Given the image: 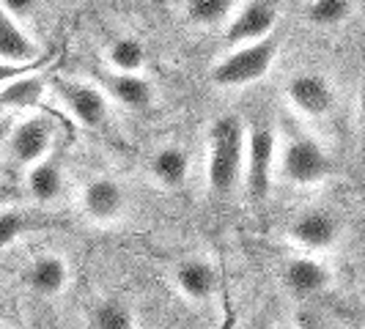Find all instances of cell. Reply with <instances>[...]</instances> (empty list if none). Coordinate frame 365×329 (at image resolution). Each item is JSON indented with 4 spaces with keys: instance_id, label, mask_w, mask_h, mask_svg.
I'll return each instance as SVG.
<instances>
[{
    "instance_id": "24",
    "label": "cell",
    "mask_w": 365,
    "mask_h": 329,
    "mask_svg": "<svg viewBox=\"0 0 365 329\" xmlns=\"http://www.w3.org/2000/svg\"><path fill=\"white\" fill-rule=\"evenodd\" d=\"M38 0H0V9L3 11H9L11 17H17L19 22L25 17H31L34 11H36Z\"/></svg>"
},
{
    "instance_id": "19",
    "label": "cell",
    "mask_w": 365,
    "mask_h": 329,
    "mask_svg": "<svg viewBox=\"0 0 365 329\" xmlns=\"http://www.w3.org/2000/svg\"><path fill=\"white\" fill-rule=\"evenodd\" d=\"M148 61V50L146 44L138 36H113L105 44V63H108L110 72H143Z\"/></svg>"
},
{
    "instance_id": "11",
    "label": "cell",
    "mask_w": 365,
    "mask_h": 329,
    "mask_svg": "<svg viewBox=\"0 0 365 329\" xmlns=\"http://www.w3.org/2000/svg\"><path fill=\"white\" fill-rule=\"evenodd\" d=\"M129 192L113 176H93L80 189V212L93 225H113L127 214Z\"/></svg>"
},
{
    "instance_id": "15",
    "label": "cell",
    "mask_w": 365,
    "mask_h": 329,
    "mask_svg": "<svg viewBox=\"0 0 365 329\" xmlns=\"http://www.w3.org/2000/svg\"><path fill=\"white\" fill-rule=\"evenodd\" d=\"M41 58L38 41L25 28L17 17L0 9V61L17 63V66H34Z\"/></svg>"
},
{
    "instance_id": "1",
    "label": "cell",
    "mask_w": 365,
    "mask_h": 329,
    "mask_svg": "<svg viewBox=\"0 0 365 329\" xmlns=\"http://www.w3.org/2000/svg\"><path fill=\"white\" fill-rule=\"evenodd\" d=\"M245 121L225 113L212 121L206 135V187L215 198H231L242 184L245 170Z\"/></svg>"
},
{
    "instance_id": "12",
    "label": "cell",
    "mask_w": 365,
    "mask_h": 329,
    "mask_svg": "<svg viewBox=\"0 0 365 329\" xmlns=\"http://www.w3.org/2000/svg\"><path fill=\"white\" fill-rule=\"evenodd\" d=\"M170 277H173L176 291L182 293L187 302H192V305H206L220 291L217 266L209 258H201V256L182 258V261H176Z\"/></svg>"
},
{
    "instance_id": "7",
    "label": "cell",
    "mask_w": 365,
    "mask_h": 329,
    "mask_svg": "<svg viewBox=\"0 0 365 329\" xmlns=\"http://www.w3.org/2000/svg\"><path fill=\"white\" fill-rule=\"evenodd\" d=\"M286 234L299 253L322 256L338 247V241L344 236V222L338 217V212H332L329 206H305L292 217Z\"/></svg>"
},
{
    "instance_id": "8",
    "label": "cell",
    "mask_w": 365,
    "mask_h": 329,
    "mask_svg": "<svg viewBox=\"0 0 365 329\" xmlns=\"http://www.w3.org/2000/svg\"><path fill=\"white\" fill-rule=\"evenodd\" d=\"M53 91L61 99V105L72 115L80 127L99 129L108 121V96L96 83L72 80V77H55Z\"/></svg>"
},
{
    "instance_id": "20",
    "label": "cell",
    "mask_w": 365,
    "mask_h": 329,
    "mask_svg": "<svg viewBox=\"0 0 365 329\" xmlns=\"http://www.w3.org/2000/svg\"><path fill=\"white\" fill-rule=\"evenodd\" d=\"M237 6L239 0H184V14L190 25L212 31V28H225Z\"/></svg>"
},
{
    "instance_id": "14",
    "label": "cell",
    "mask_w": 365,
    "mask_h": 329,
    "mask_svg": "<svg viewBox=\"0 0 365 329\" xmlns=\"http://www.w3.org/2000/svg\"><path fill=\"white\" fill-rule=\"evenodd\" d=\"M105 96H108V102H115L118 108L124 110H132V113H143L154 105V85H151V80H148L143 72H105L99 74V83H96Z\"/></svg>"
},
{
    "instance_id": "21",
    "label": "cell",
    "mask_w": 365,
    "mask_h": 329,
    "mask_svg": "<svg viewBox=\"0 0 365 329\" xmlns=\"http://www.w3.org/2000/svg\"><path fill=\"white\" fill-rule=\"evenodd\" d=\"M354 3L357 0H308L305 3V19H308V25L319 28V31L338 28L351 17Z\"/></svg>"
},
{
    "instance_id": "27",
    "label": "cell",
    "mask_w": 365,
    "mask_h": 329,
    "mask_svg": "<svg viewBox=\"0 0 365 329\" xmlns=\"http://www.w3.org/2000/svg\"><path fill=\"white\" fill-rule=\"evenodd\" d=\"M357 118H360V124L365 127V85L357 93Z\"/></svg>"
},
{
    "instance_id": "2",
    "label": "cell",
    "mask_w": 365,
    "mask_h": 329,
    "mask_svg": "<svg viewBox=\"0 0 365 329\" xmlns=\"http://www.w3.org/2000/svg\"><path fill=\"white\" fill-rule=\"evenodd\" d=\"M335 162L329 157L327 146L308 132L286 135L283 146L277 151V179L297 189L322 187L332 179Z\"/></svg>"
},
{
    "instance_id": "10",
    "label": "cell",
    "mask_w": 365,
    "mask_h": 329,
    "mask_svg": "<svg viewBox=\"0 0 365 329\" xmlns=\"http://www.w3.org/2000/svg\"><path fill=\"white\" fill-rule=\"evenodd\" d=\"M280 22V0H245L222 28V38L237 47L247 41H258L274 33Z\"/></svg>"
},
{
    "instance_id": "16",
    "label": "cell",
    "mask_w": 365,
    "mask_h": 329,
    "mask_svg": "<svg viewBox=\"0 0 365 329\" xmlns=\"http://www.w3.org/2000/svg\"><path fill=\"white\" fill-rule=\"evenodd\" d=\"M148 176L163 189H182L190 179V154L184 146L165 143L148 157Z\"/></svg>"
},
{
    "instance_id": "25",
    "label": "cell",
    "mask_w": 365,
    "mask_h": 329,
    "mask_svg": "<svg viewBox=\"0 0 365 329\" xmlns=\"http://www.w3.org/2000/svg\"><path fill=\"white\" fill-rule=\"evenodd\" d=\"M31 72V66H17V63H6V61H0V88L9 83V80H14L19 74Z\"/></svg>"
},
{
    "instance_id": "18",
    "label": "cell",
    "mask_w": 365,
    "mask_h": 329,
    "mask_svg": "<svg viewBox=\"0 0 365 329\" xmlns=\"http://www.w3.org/2000/svg\"><path fill=\"white\" fill-rule=\"evenodd\" d=\"M50 91V83L36 72H25L0 88V105L11 110H36Z\"/></svg>"
},
{
    "instance_id": "23",
    "label": "cell",
    "mask_w": 365,
    "mask_h": 329,
    "mask_svg": "<svg viewBox=\"0 0 365 329\" xmlns=\"http://www.w3.org/2000/svg\"><path fill=\"white\" fill-rule=\"evenodd\" d=\"M34 228H38V219L22 209H0V250H6L9 244H14L17 239H22L25 234H31Z\"/></svg>"
},
{
    "instance_id": "13",
    "label": "cell",
    "mask_w": 365,
    "mask_h": 329,
    "mask_svg": "<svg viewBox=\"0 0 365 329\" xmlns=\"http://www.w3.org/2000/svg\"><path fill=\"white\" fill-rule=\"evenodd\" d=\"M69 280H72V269H69V261L61 253H41V256L31 258L28 266L22 269V286L41 299L61 296L69 288Z\"/></svg>"
},
{
    "instance_id": "5",
    "label": "cell",
    "mask_w": 365,
    "mask_h": 329,
    "mask_svg": "<svg viewBox=\"0 0 365 329\" xmlns=\"http://www.w3.org/2000/svg\"><path fill=\"white\" fill-rule=\"evenodd\" d=\"M55 143V121L44 113H28L25 118H19L17 124L9 127L6 135V146L3 157L17 167L28 170L31 164L41 162L44 157H50Z\"/></svg>"
},
{
    "instance_id": "9",
    "label": "cell",
    "mask_w": 365,
    "mask_h": 329,
    "mask_svg": "<svg viewBox=\"0 0 365 329\" xmlns=\"http://www.w3.org/2000/svg\"><path fill=\"white\" fill-rule=\"evenodd\" d=\"M335 274L322 256L294 253L280 266V283L294 299H316L332 288Z\"/></svg>"
},
{
    "instance_id": "4",
    "label": "cell",
    "mask_w": 365,
    "mask_h": 329,
    "mask_svg": "<svg viewBox=\"0 0 365 329\" xmlns=\"http://www.w3.org/2000/svg\"><path fill=\"white\" fill-rule=\"evenodd\" d=\"M277 132L269 124H253L245 135V170L242 184L253 203H264L272 195L277 179Z\"/></svg>"
},
{
    "instance_id": "17",
    "label": "cell",
    "mask_w": 365,
    "mask_h": 329,
    "mask_svg": "<svg viewBox=\"0 0 365 329\" xmlns=\"http://www.w3.org/2000/svg\"><path fill=\"white\" fill-rule=\"evenodd\" d=\"M63 167L53 157H44L41 162L31 164L25 170V195L38 206H50L63 195Z\"/></svg>"
},
{
    "instance_id": "26",
    "label": "cell",
    "mask_w": 365,
    "mask_h": 329,
    "mask_svg": "<svg viewBox=\"0 0 365 329\" xmlns=\"http://www.w3.org/2000/svg\"><path fill=\"white\" fill-rule=\"evenodd\" d=\"M14 201H17V192H14L11 187H3V184H0V209L11 206Z\"/></svg>"
},
{
    "instance_id": "3",
    "label": "cell",
    "mask_w": 365,
    "mask_h": 329,
    "mask_svg": "<svg viewBox=\"0 0 365 329\" xmlns=\"http://www.w3.org/2000/svg\"><path fill=\"white\" fill-rule=\"evenodd\" d=\"M280 55V38L277 33L247 44H237L212 66L209 80L217 88H247L261 83L272 72L274 61Z\"/></svg>"
},
{
    "instance_id": "28",
    "label": "cell",
    "mask_w": 365,
    "mask_h": 329,
    "mask_svg": "<svg viewBox=\"0 0 365 329\" xmlns=\"http://www.w3.org/2000/svg\"><path fill=\"white\" fill-rule=\"evenodd\" d=\"M9 121H0V157H3V146H6V135H9Z\"/></svg>"
},
{
    "instance_id": "22",
    "label": "cell",
    "mask_w": 365,
    "mask_h": 329,
    "mask_svg": "<svg viewBox=\"0 0 365 329\" xmlns=\"http://www.w3.org/2000/svg\"><path fill=\"white\" fill-rule=\"evenodd\" d=\"M91 329H135V313L121 299H105L93 310Z\"/></svg>"
},
{
    "instance_id": "6",
    "label": "cell",
    "mask_w": 365,
    "mask_h": 329,
    "mask_svg": "<svg viewBox=\"0 0 365 329\" xmlns=\"http://www.w3.org/2000/svg\"><path fill=\"white\" fill-rule=\"evenodd\" d=\"M283 96L294 115L305 121H327L338 108V91L322 72H294L283 85Z\"/></svg>"
}]
</instances>
